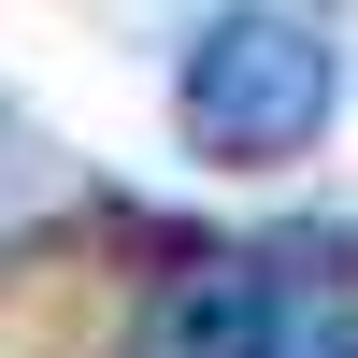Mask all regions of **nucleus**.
Wrapping results in <instances>:
<instances>
[{"instance_id": "1", "label": "nucleus", "mask_w": 358, "mask_h": 358, "mask_svg": "<svg viewBox=\"0 0 358 358\" xmlns=\"http://www.w3.org/2000/svg\"><path fill=\"white\" fill-rule=\"evenodd\" d=\"M330 115H344V43L301 0H215L172 43V129L201 172H287L330 143Z\"/></svg>"}, {"instance_id": "2", "label": "nucleus", "mask_w": 358, "mask_h": 358, "mask_svg": "<svg viewBox=\"0 0 358 358\" xmlns=\"http://www.w3.org/2000/svg\"><path fill=\"white\" fill-rule=\"evenodd\" d=\"M115 358H358V258L344 244H187L129 301Z\"/></svg>"}, {"instance_id": "3", "label": "nucleus", "mask_w": 358, "mask_h": 358, "mask_svg": "<svg viewBox=\"0 0 358 358\" xmlns=\"http://www.w3.org/2000/svg\"><path fill=\"white\" fill-rule=\"evenodd\" d=\"M15 201H29V129L0 115V229H15Z\"/></svg>"}]
</instances>
